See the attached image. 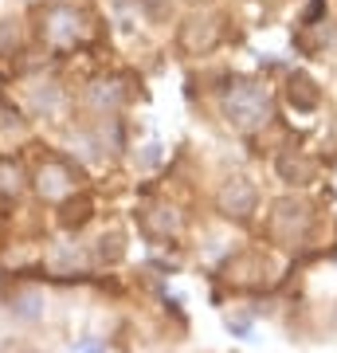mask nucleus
<instances>
[{
  "instance_id": "1",
  "label": "nucleus",
  "mask_w": 337,
  "mask_h": 353,
  "mask_svg": "<svg viewBox=\"0 0 337 353\" xmlns=\"http://www.w3.org/2000/svg\"><path fill=\"white\" fill-rule=\"evenodd\" d=\"M224 118L236 130H259L271 118V90L259 79H232L224 87Z\"/></svg>"
},
{
  "instance_id": "2",
  "label": "nucleus",
  "mask_w": 337,
  "mask_h": 353,
  "mask_svg": "<svg viewBox=\"0 0 337 353\" xmlns=\"http://www.w3.org/2000/svg\"><path fill=\"white\" fill-rule=\"evenodd\" d=\"M79 36H83V16L75 8H51L43 16V39H48L51 48H75Z\"/></svg>"
},
{
  "instance_id": "3",
  "label": "nucleus",
  "mask_w": 337,
  "mask_h": 353,
  "mask_svg": "<svg viewBox=\"0 0 337 353\" xmlns=\"http://www.w3.org/2000/svg\"><path fill=\"white\" fill-rule=\"evenodd\" d=\"M306 228H310V208H306V201L287 196V201L275 204V212H271V232H275L278 240H298Z\"/></svg>"
},
{
  "instance_id": "4",
  "label": "nucleus",
  "mask_w": 337,
  "mask_h": 353,
  "mask_svg": "<svg viewBox=\"0 0 337 353\" xmlns=\"http://www.w3.org/2000/svg\"><path fill=\"white\" fill-rule=\"evenodd\" d=\"M255 204H259V192L243 176H232L224 189H220V212L232 216V220H247L255 212Z\"/></svg>"
},
{
  "instance_id": "5",
  "label": "nucleus",
  "mask_w": 337,
  "mask_h": 353,
  "mask_svg": "<svg viewBox=\"0 0 337 353\" xmlns=\"http://www.w3.org/2000/svg\"><path fill=\"white\" fill-rule=\"evenodd\" d=\"M71 189H75V176L67 173L63 165L48 161V165H39V169H36V192L43 196V201L63 204L67 196H71Z\"/></svg>"
},
{
  "instance_id": "6",
  "label": "nucleus",
  "mask_w": 337,
  "mask_h": 353,
  "mask_svg": "<svg viewBox=\"0 0 337 353\" xmlns=\"http://www.w3.org/2000/svg\"><path fill=\"white\" fill-rule=\"evenodd\" d=\"M216 39H220V28H216V20L208 12L192 16V20L181 28V43H185V51H208V48H216Z\"/></svg>"
},
{
  "instance_id": "7",
  "label": "nucleus",
  "mask_w": 337,
  "mask_h": 353,
  "mask_svg": "<svg viewBox=\"0 0 337 353\" xmlns=\"http://www.w3.org/2000/svg\"><path fill=\"white\" fill-rule=\"evenodd\" d=\"M125 99V83L118 75H99V79H90V87H87V102L94 106V110H118Z\"/></svg>"
},
{
  "instance_id": "8",
  "label": "nucleus",
  "mask_w": 337,
  "mask_h": 353,
  "mask_svg": "<svg viewBox=\"0 0 337 353\" xmlns=\"http://www.w3.org/2000/svg\"><path fill=\"white\" fill-rule=\"evenodd\" d=\"M287 99L298 106V110H318V102H322V87L314 83L306 71H294L287 79Z\"/></svg>"
},
{
  "instance_id": "9",
  "label": "nucleus",
  "mask_w": 337,
  "mask_h": 353,
  "mask_svg": "<svg viewBox=\"0 0 337 353\" xmlns=\"http://www.w3.org/2000/svg\"><path fill=\"white\" fill-rule=\"evenodd\" d=\"M314 173H318L314 161L310 157H302V153H283V157H278V176L290 181V185H310Z\"/></svg>"
},
{
  "instance_id": "10",
  "label": "nucleus",
  "mask_w": 337,
  "mask_h": 353,
  "mask_svg": "<svg viewBox=\"0 0 337 353\" xmlns=\"http://www.w3.org/2000/svg\"><path fill=\"white\" fill-rule=\"evenodd\" d=\"M141 228H145V236L157 240V236H173L176 232V212L173 208H165V204H153L141 212Z\"/></svg>"
},
{
  "instance_id": "11",
  "label": "nucleus",
  "mask_w": 337,
  "mask_h": 353,
  "mask_svg": "<svg viewBox=\"0 0 337 353\" xmlns=\"http://www.w3.org/2000/svg\"><path fill=\"white\" fill-rule=\"evenodd\" d=\"M90 212H94V204H90V201H75V204L63 201L59 220H63V228H83V224L90 220Z\"/></svg>"
},
{
  "instance_id": "12",
  "label": "nucleus",
  "mask_w": 337,
  "mask_h": 353,
  "mask_svg": "<svg viewBox=\"0 0 337 353\" xmlns=\"http://www.w3.org/2000/svg\"><path fill=\"white\" fill-rule=\"evenodd\" d=\"M12 314L24 318V322H36L43 314V294H16L12 299Z\"/></svg>"
},
{
  "instance_id": "13",
  "label": "nucleus",
  "mask_w": 337,
  "mask_h": 353,
  "mask_svg": "<svg viewBox=\"0 0 337 353\" xmlns=\"http://www.w3.org/2000/svg\"><path fill=\"white\" fill-rule=\"evenodd\" d=\"M122 252H125V236H122V232H110V236H102V243H99L102 263H118V259H122Z\"/></svg>"
},
{
  "instance_id": "14",
  "label": "nucleus",
  "mask_w": 337,
  "mask_h": 353,
  "mask_svg": "<svg viewBox=\"0 0 337 353\" xmlns=\"http://www.w3.org/2000/svg\"><path fill=\"white\" fill-rule=\"evenodd\" d=\"M59 102H63V94H59V87H55V83H48L43 90H36V110L55 114V110H59Z\"/></svg>"
},
{
  "instance_id": "15",
  "label": "nucleus",
  "mask_w": 337,
  "mask_h": 353,
  "mask_svg": "<svg viewBox=\"0 0 337 353\" xmlns=\"http://www.w3.org/2000/svg\"><path fill=\"white\" fill-rule=\"evenodd\" d=\"M157 157H161V145H157V141H150V145L138 153V165H141V169H153V165H157Z\"/></svg>"
},
{
  "instance_id": "16",
  "label": "nucleus",
  "mask_w": 337,
  "mask_h": 353,
  "mask_svg": "<svg viewBox=\"0 0 337 353\" xmlns=\"http://www.w3.org/2000/svg\"><path fill=\"white\" fill-rule=\"evenodd\" d=\"M141 4H145L150 20H165V12H169V0H141Z\"/></svg>"
},
{
  "instance_id": "17",
  "label": "nucleus",
  "mask_w": 337,
  "mask_h": 353,
  "mask_svg": "<svg viewBox=\"0 0 337 353\" xmlns=\"http://www.w3.org/2000/svg\"><path fill=\"white\" fill-rule=\"evenodd\" d=\"M71 353H106V345H102V341H94V338H87V341H75V345H71Z\"/></svg>"
},
{
  "instance_id": "18",
  "label": "nucleus",
  "mask_w": 337,
  "mask_h": 353,
  "mask_svg": "<svg viewBox=\"0 0 337 353\" xmlns=\"http://www.w3.org/2000/svg\"><path fill=\"white\" fill-rule=\"evenodd\" d=\"M322 8H325V0H310V8H306V24L322 20Z\"/></svg>"
},
{
  "instance_id": "19",
  "label": "nucleus",
  "mask_w": 337,
  "mask_h": 353,
  "mask_svg": "<svg viewBox=\"0 0 337 353\" xmlns=\"http://www.w3.org/2000/svg\"><path fill=\"white\" fill-rule=\"evenodd\" d=\"M227 330H232L236 338H247V334H251V326L243 322V318H236V322H227Z\"/></svg>"
}]
</instances>
